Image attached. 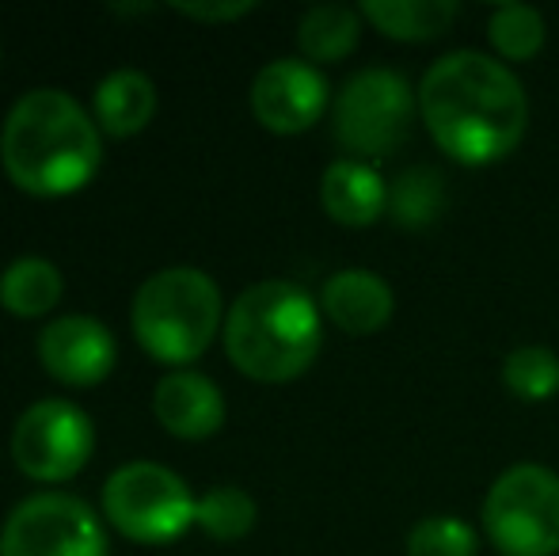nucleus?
Returning <instances> with one entry per match:
<instances>
[{
  "mask_svg": "<svg viewBox=\"0 0 559 556\" xmlns=\"http://www.w3.org/2000/svg\"><path fill=\"white\" fill-rule=\"evenodd\" d=\"M419 115L442 153L479 168L518 149L530 127V99L502 61L456 50L427 69Z\"/></svg>",
  "mask_w": 559,
  "mask_h": 556,
  "instance_id": "1",
  "label": "nucleus"
},
{
  "mask_svg": "<svg viewBox=\"0 0 559 556\" xmlns=\"http://www.w3.org/2000/svg\"><path fill=\"white\" fill-rule=\"evenodd\" d=\"M0 161L20 191L61 199L92 184L104 161L99 127L61 88H35L4 119Z\"/></svg>",
  "mask_w": 559,
  "mask_h": 556,
  "instance_id": "2",
  "label": "nucleus"
},
{
  "mask_svg": "<svg viewBox=\"0 0 559 556\" xmlns=\"http://www.w3.org/2000/svg\"><path fill=\"white\" fill-rule=\"evenodd\" d=\"M222 335L240 374L266 386L294 381L320 351V305L297 282H259L236 297Z\"/></svg>",
  "mask_w": 559,
  "mask_h": 556,
  "instance_id": "3",
  "label": "nucleus"
},
{
  "mask_svg": "<svg viewBox=\"0 0 559 556\" xmlns=\"http://www.w3.org/2000/svg\"><path fill=\"white\" fill-rule=\"evenodd\" d=\"M130 324L156 363L187 366L206 355L222 328V289L199 268L156 271L133 294Z\"/></svg>",
  "mask_w": 559,
  "mask_h": 556,
  "instance_id": "4",
  "label": "nucleus"
},
{
  "mask_svg": "<svg viewBox=\"0 0 559 556\" xmlns=\"http://www.w3.org/2000/svg\"><path fill=\"white\" fill-rule=\"evenodd\" d=\"M199 499L156 461H130L104 484V519L138 545H168L194 527Z\"/></svg>",
  "mask_w": 559,
  "mask_h": 556,
  "instance_id": "5",
  "label": "nucleus"
},
{
  "mask_svg": "<svg viewBox=\"0 0 559 556\" xmlns=\"http://www.w3.org/2000/svg\"><path fill=\"white\" fill-rule=\"evenodd\" d=\"M484 530L502 556L559 553V476L545 465H514L484 499Z\"/></svg>",
  "mask_w": 559,
  "mask_h": 556,
  "instance_id": "6",
  "label": "nucleus"
},
{
  "mask_svg": "<svg viewBox=\"0 0 559 556\" xmlns=\"http://www.w3.org/2000/svg\"><path fill=\"white\" fill-rule=\"evenodd\" d=\"M419 96L392 69H361L343 84L335 99V138L343 149L381 161L412 134Z\"/></svg>",
  "mask_w": 559,
  "mask_h": 556,
  "instance_id": "7",
  "label": "nucleus"
},
{
  "mask_svg": "<svg viewBox=\"0 0 559 556\" xmlns=\"http://www.w3.org/2000/svg\"><path fill=\"white\" fill-rule=\"evenodd\" d=\"M0 556H107V530L84 499L38 492L4 519Z\"/></svg>",
  "mask_w": 559,
  "mask_h": 556,
  "instance_id": "8",
  "label": "nucleus"
},
{
  "mask_svg": "<svg viewBox=\"0 0 559 556\" xmlns=\"http://www.w3.org/2000/svg\"><path fill=\"white\" fill-rule=\"evenodd\" d=\"M96 450V427L73 401H38L12 430V458L38 484L73 481Z\"/></svg>",
  "mask_w": 559,
  "mask_h": 556,
  "instance_id": "9",
  "label": "nucleus"
},
{
  "mask_svg": "<svg viewBox=\"0 0 559 556\" xmlns=\"http://www.w3.org/2000/svg\"><path fill=\"white\" fill-rule=\"evenodd\" d=\"M328 107V81L317 66L297 58L271 61L251 84V111L271 134H305Z\"/></svg>",
  "mask_w": 559,
  "mask_h": 556,
  "instance_id": "10",
  "label": "nucleus"
},
{
  "mask_svg": "<svg viewBox=\"0 0 559 556\" xmlns=\"http://www.w3.org/2000/svg\"><path fill=\"white\" fill-rule=\"evenodd\" d=\"M118 343L96 317H58L38 335V363L69 389L99 386L115 370Z\"/></svg>",
  "mask_w": 559,
  "mask_h": 556,
  "instance_id": "11",
  "label": "nucleus"
},
{
  "mask_svg": "<svg viewBox=\"0 0 559 556\" xmlns=\"http://www.w3.org/2000/svg\"><path fill=\"white\" fill-rule=\"evenodd\" d=\"M153 412L160 427L187 442L210 438L225 427V397L210 378L194 370H171L153 393Z\"/></svg>",
  "mask_w": 559,
  "mask_h": 556,
  "instance_id": "12",
  "label": "nucleus"
},
{
  "mask_svg": "<svg viewBox=\"0 0 559 556\" xmlns=\"http://www.w3.org/2000/svg\"><path fill=\"white\" fill-rule=\"evenodd\" d=\"M392 289L373 271L346 268L335 271L320 289V309L346 335H373L392 320Z\"/></svg>",
  "mask_w": 559,
  "mask_h": 556,
  "instance_id": "13",
  "label": "nucleus"
},
{
  "mask_svg": "<svg viewBox=\"0 0 559 556\" xmlns=\"http://www.w3.org/2000/svg\"><path fill=\"white\" fill-rule=\"evenodd\" d=\"M328 217L346 229H366L389 214V184L366 161H335L320 179Z\"/></svg>",
  "mask_w": 559,
  "mask_h": 556,
  "instance_id": "14",
  "label": "nucleus"
},
{
  "mask_svg": "<svg viewBox=\"0 0 559 556\" xmlns=\"http://www.w3.org/2000/svg\"><path fill=\"white\" fill-rule=\"evenodd\" d=\"M96 122L111 138H133L153 122L156 115V88L138 69H118L104 76L96 88Z\"/></svg>",
  "mask_w": 559,
  "mask_h": 556,
  "instance_id": "15",
  "label": "nucleus"
},
{
  "mask_svg": "<svg viewBox=\"0 0 559 556\" xmlns=\"http://www.w3.org/2000/svg\"><path fill=\"white\" fill-rule=\"evenodd\" d=\"M381 35L400 43H430L442 38L456 20L453 0H366L358 8Z\"/></svg>",
  "mask_w": 559,
  "mask_h": 556,
  "instance_id": "16",
  "label": "nucleus"
},
{
  "mask_svg": "<svg viewBox=\"0 0 559 556\" xmlns=\"http://www.w3.org/2000/svg\"><path fill=\"white\" fill-rule=\"evenodd\" d=\"M449 206V191H445V176L438 168L427 164H415L404 168L396 179L389 184V217L400 229H430L435 222H442Z\"/></svg>",
  "mask_w": 559,
  "mask_h": 556,
  "instance_id": "17",
  "label": "nucleus"
},
{
  "mask_svg": "<svg viewBox=\"0 0 559 556\" xmlns=\"http://www.w3.org/2000/svg\"><path fill=\"white\" fill-rule=\"evenodd\" d=\"M361 35V12L346 4H317L301 15L297 27V46H301L305 61H343L354 54Z\"/></svg>",
  "mask_w": 559,
  "mask_h": 556,
  "instance_id": "18",
  "label": "nucleus"
},
{
  "mask_svg": "<svg viewBox=\"0 0 559 556\" xmlns=\"http://www.w3.org/2000/svg\"><path fill=\"white\" fill-rule=\"evenodd\" d=\"M61 271L53 263L27 256V260L8 263V271L0 275V305L12 317H46L53 305L61 301Z\"/></svg>",
  "mask_w": 559,
  "mask_h": 556,
  "instance_id": "19",
  "label": "nucleus"
},
{
  "mask_svg": "<svg viewBox=\"0 0 559 556\" xmlns=\"http://www.w3.org/2000/svg\"><path fill=\"white\" fill-rule=\"evenodd\" d=\"M487 38L502 61H533L545 50V15L530 4H499L487 20Z\"/></svg>",
  "mask_w": 559,
  "mask_h": 556,
  "instance_id": "20",
  "label": "nucleus"
},
{
  "mask_svg": "<svg viewBox=\"0 0 559 556\" xmlns=\"http://www.w3.org/2000/svg\"><path fill=\"white\" fill-rule=\"evenodd\" d=\"M259 519L255 499L248 496L236 484H217L206 496L199 499V511H194V527L206 530L214 542H240L251 534Z\"/></svg>",
  "mask_w": 559,
  "mask_h": 556,
  "instance_id": "21",
  "label": "nucleus"
},
{
  "mask_svg": "<svg viewBox=\"0 0 559 556\" xmlns=\"http://www.w3.org/2000/svg\"><path fill=\"white\" fill-rule=\"evenodd\" d=\"M502 381L518 401L540 404L559 389V358L548 347H518L502 363Z\"/></svg>",
  "mask_w": 559,
  "mask_h": 556,
  "instance_id": "22",
  "label": "nucleus"
},
{
  "mask_svg": "<svg viewBox=\"0 0 559 556\" xmlns=\"http://www.w3.org/2000/svg\"><path fill=\"white\" fill-rule=\"evenodd\" d=\"M479 537L453 514H430L407 534V556H476Z\"/></svg>",
  "mask_w": 559,
  "mask_h": 556,
  "instance_id": "23",
  "label": "nucleus"
},
{
  "mask_svg": "<svg viewBox=\"0 0 559 556\" xmlns=\"http://www.w3.org/2000/svg\"><path fill=\"white\" fill-rule=\"evenodd\" d=\"M179 15L187 20H199V23H228V20H240V15L255 12V0H228V4H171Z\"/></svg>",
  "mask_w": 559,
  "mask_h": 556,
  "instance_id": "24",
  "label": "nucleus"
}]
</instances>
